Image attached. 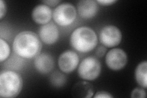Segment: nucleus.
<instances>
[{"mask_svg":"<svg viewBox=\"0 0 147 98\" xmlns=\"http://www.w3.org/2000/svg\"><path fill=\"white\" fill-rule=\"evenodd\" d=\"M11 53V47L7 42L3 38L0 39V62L6 61Z\"/></svg>","mask_w":147,"mask_h":98,"instance_id":"16","label":"nucleus"},{"mask_svg":"<svg viewBox=\"0 0 147 98\" xmlns=\"http://www.w3.org/2000/svg\"><path fill=\"white\" fill-rule=\"evenodd\" d=\"M77 9L69 3L59 4L53 11V18L57 25L61 26H69L77 18Z\"/></svg>","mask_w":147,"mask_h":98,"instance_id":"5","label":"nucleus"},{"mask_svg":"<svg viewBox=\"0 0 147 98\" xmlns=\"http://www.w3.org/2000/svg\"><path fill=\"white\" fill-rule=\"evenodd\" d=\"M61 3V1L59 0H47V1H43L42 3L46 4L48 6H58L59 4V3Z\"/></svg>","mask_w":147,"mask_h":98,"instance_id":"22","label":"nucleus"},{"mask_svg":"<svg viewBox=\"0 0 147 98\" xmlns=\"http://www.w3.org/2000/svg\"><path fill=\"white\" fill-rule=\"evenodd\" d=\"M94 98H112L113 96L110 93L105 91H100L96 93L93 96Z\"/></svg>","mask_w":147,"mask_h":98,"instance_id":"18","label":"nucleus"},{"mask_svg":"<svg viewBox=\"0 0 147 98\" xmlns=\"http://www.w3.org/2000/svg\"><path fill=\"white\" fill-rule=\"evenodd\" d=\"M101 63L98 58L90 56L82 61L78 68V74L85 81H93L98 78L101 72Z\"/></svg>","mask_w":147,"mask_h":98,"instance_id":"4","label":"nucleus"},{"mask_svg":"<svg viewBox=\"0 0 147 98\" xmlns=\"http://www.w3.org/2000/svg\"><path fill=\"white\" fill-rule=\"evenodd\" d=\"M39 38L46 45H53L58 41L59 32L58 26L53 22H49L40 27Z\"/></svg>","mask_w":147,"mask_h":98,"instance_id":"9","label":"nucleus"},{"mask_svg":"<svg viewBox=\"0 0 147 98\" xmlns=\"http://www.w3.org/2000/svg\"><path fill=\"white\" fill-rule=\"evenodd\" d=\"M96 32L88 26H80L74 31L70 36L72 47L80 53H88L96 48L98 44Z\"/></svg>","mask_w":147,"mask_h":98,"instance_id":"2","label":"nucleus"},{"mask_svg":"<svg viewBox=\"0 0 147 98\" xmlns=\"http://www.w3.org/2000/svg\"><path fill=\"white\" fill-rule=\"evenodd\" d=\"M146 91L143 88H136L131 92V97L132 98H145Z\"/></svg>","mask_w":147,"mask_h":98,"instance_id":"17","label":"nucleus"},{"mask_svg":"<svg viewBox=\"0 0 147 98\" xmlns=\"http://www.w3.org/2000/svg\"><path fill=\"white\" fill-rule=\"evenodd\" d=\"M33 20L39 25H45L50 22L53 17V12L49 6L40 4L35 6L31 12Z\"/></svg>","mask_w":147,"mask_h":98,"instance_id":"10","label":"nucleus"},{"mask_svg":"<svg viewBox=\"0 0 147 98\" xmlns=\"http://www.w3.org/2000/svg\"><path fill=\"white\" fill-rule=\"evenodd\" d=\"M24 82L22 76L13 70H6L0 74V96L14 98L21 93Z\"/></svg>","mask_w":147,"mask_h":98,"instance_id":"3","label":"nucleus"},{"mask_svg":"<svg viewBox=\"0 0 147 98\" xmlns=\"http://www.w3.org/2000/svg\"><path fill=\"white\" fill-rule=\"evenodd\" d=\"M34 65L36 71L41 74H47L51 72L55 66L52 56L47 53L39 54L34 58Z\"/></svg>","mask_w":147,"mask_h":98,"instance_id":"12","label":"nucleus"},{"mask_svg":"<svg viewBox=\"0 0 147 98\" xmlns=\"http://www.w3.org/2000/svg\"><path fill=\"white\" fill-rule=\"evenodd\" d=\"M127 55L123 49L115 48L109 50L105 56V63L112 71H120L126 66Z\"/></svg>","mask_w":147,"mask_h":98,"instance_id":"7","label":"nucleus"},{"mask_svg":"<svg viewBox=\"0 0 147 98\" xmlns=\"http://www.w3.org/2000/svg\"><path fill=\"white\" fill-rule=\"evenodd\" d=\"M106 48L104 45H100L96 50V55L98 58H102L106 53Z\"/></svg>","mask_w":147,"mask_h":98,"instance_id":"20","label":"nucleus"},{"mask_svg":"<svg viewBox=\"0 0 147 98\" xmlns=\"http://www.w3.org/2000/svg\"><path fill=\"white\" fill-rule=\"evenodd\" d=\"M136 82L140 87L146 89L147 87V62L144 61L137 65L134 72Z\"/></svg>","mask_w":147,"mask_h":98,"instance_id":"14","label":"nucleus"},{"mask_svg":"<svg viewBox=\"0 0 147 98\" xmlns=\"http://www.w3.org/2000/svg\"><path fill=\"white\" fill-rule=\"evenodd\" d=\"M99 38L100 43L105 47L112 48L120 44L122 33L116 26L107 25L101 29Z\"/></svg>","mask_w":147,"mask_h":98,"instance_id":"6","label":"nucleus"},{"mask_svg":"<svg viewBox=\"0 0 147 98\" xmlns=\"http://www.w3.org/2000/svg\"><path fill=\"white\" fill-rule=\"evenodd\" d=\"M97 3L104 6H111L117 2V0H98Z\"/></svg>","mask_w":147,"mask_h":98,"instance_id":"21","label":"nucleus"},{"mask_svg":"<svg viewBox=\"0 0 147 98\" xmlns=\"http://www.w3.org/2000/svg\"><path fill=\"white\" fill-rule=\"evenodd\" d=\"M7 12V5L6 2L0 0V18L3 19Z\"/></svg>","mask_w":147,"mask_h":98,"instance_id":"19","label":"nucleus"},{"mask_svg":"<svg viewBox=\"0 0 147 98\" xmlns=\"http://www.w3.org/2000/svg\"><path fill=\"white\" fill-rule=\"evenodd\" d=\"M79 57L78 54L73 50H66L63 52L58 58L59 68L63 73L69 74L79 66Z\"/></svg>","mask_w":147,"mask_h":98,"instance_id":"8","label":"nucleus"},{"mask_svg":"<svg viewBox=\"0 0 147 98\" xmlns=\"http://www.w3.org/2000/svg\"><path fill=\"white\" fill-rule=\"evenodd\" d=\"M42 44L39 36L31 31L19 32L13 39V52L24 59H31L40 53Z\"/></svg>","mask_w":147,"mask_h":98,"instance_id":"1","label":"nucleus"},{"mask_svg":"<svg viewBox=\"0 0 147 98\" xmlns=\"http://www.w3.org/2000/svg\"><path fill=\"white\" fill-rule=\"evenodd\" d=\"M94 93L93 86L86 81L76 83L71 90V94L74 97L91 98L93 96Z\"/></svg>","mask_w":147,"mask_h":98,"instance_id":"13","label":"nucleus"},{"mask_svg":"<svg viewBox=\"0 0 147 98\" xmlns=\"http://www.w3.org/2000/svg\"><path fill=\"white\" fill-rule=\"evenodd\" d=\"M62 72L55 71L50 75V82L53 87L56 88H60L63 87L66 84L67 80L66 77Z\"/></svg>","mask_w":147,"mask_h":98,"instance_id":"15","label":"nucleus"},{"mask_svg":"<svg viewBox=\"0 0 147 98\" xmlns=\"http://www.w3.org/2000/svg\"><path fill=\"white\" fill-rule=\"evenodd\" d=\"M98 3L93 0H82L77 6V11L80 17L84 19H91L98 12Z\"/></svg>","mask_w":147,"mask_h":98,"instance_id":"11","label":"nucleus"}]
</instances>
